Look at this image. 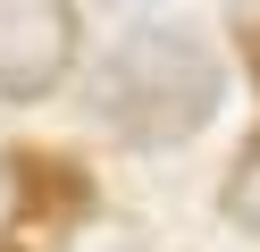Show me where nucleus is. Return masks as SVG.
I'll use <instances>...</instances> for the list:
<instances>
[{
  "label": "nucleus",
  "mask_w": 260,
  "mask_h": 252,
  "mask_svg": "<svg viewBox=\"0 0 260 252\" xmlns=\"http://www.w3.org/2000/svg\"><path fill=\"white\" fill-rule=\"evenodd\" d=\"M59 252H151V235L126 227V218H76V227L59 235Z\"/></svg>",
  "instance_id": "7ed1b4c3"
},
{
  "label": "nucleus",
  "mask_w": 260,
  "mask_h": 252,
  "mask_svg": "<svg viewBox=\"0 0 260 252\" xmlns=\"http://www.w3.org/2000/svg\"><path fill=\"white\" fill-rule=\"evenodd\" d=\"M226 101V67L202 34L185 25H135L101 50L92 67V109H101L109 134L143 151H168V143H193V134L218 118Z\"/></svg>",
  "instance_id": "f257e3e1"
},
{
  "label": "nucleus",
  "mask_w": 260,
  "mask_h": 252,
  "mask_svg": "<svg viewBox=\"0 0 260 252\" xmlns=\"http://www.w3.org/2000/svg\"><path fill=\"white\" fill-rule=\"evenodd\" d=\"M218 202H226V218H235L243 235H260V143L235 160V177H226V193H218Z\"/></svg>",
  "instance_id": "20e7f679"
},
{
  "label": "nucleus",
  "mask_w": 260,
  "mask_h": 252,
  "mask_svg": "<svg viewBox=\"0 0 260 252\" xmlns=\"http://www.w3.org/2000/svg\"><path fill=\"white\" fill-rule=\"evenodd\" d=\"M25 210V177H17V160H0V218H17Z\"/></svg>",
  "instance_id": "39448f33"
},
{
  "label": "nucleus",
  "mask_w": 260,
  "mask_h": 252,
  "mask_svg": "<svg viewBox=\"0 0 260 252\" xmlns=\"http://www.w3.org/2000/svg\"><path fill=\"white\" fill-rule=\"evenodd\" d=\"M76 67L68 0H0V101H42Z\"/></svg>",
  "instance_id": "f03ea898"
}]
</instances>
